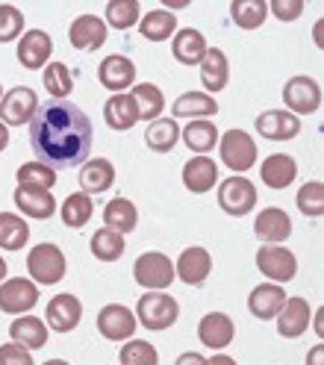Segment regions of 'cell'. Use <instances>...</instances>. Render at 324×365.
I'll return each mask as SVG.
<instances>
[{
    "label": "cell",
    "instance_id": "cell-1",
    "mask_svg": "<svg viewBox=\"0 0 324 365\" xmlns=\"http://www.w3.org/2000/svg\"><path fill=\"white\" fill-rule=\"evenodd\" d=\"M91 121L71 101H48L30 121V145L41 165L74 168L91 150Z\"/></svg>",
    "mask_w": 324,
    "mask_h": 365
},
{
    "label": "cell",
    "instance_id": "cell-2",
    "mask_svg": "<svg viewBox=\"0 0 324 365\" xmlns=\"http://www.w3.org/2000/svg\"><path fill=\"white\" fill-rule=\"evenodd\" d=\"M136 322L142 324L145 330H168L177 324V318H180V304L171 298L168 292H145L142 298H138L136 304Z\"/></svg>",
    "mask_w": 324,
    "mask_h": 365
},
{
    "label": "cell",
    "instance_id": "cell-3",
    "mask_svg": "<svg viewBox=\"0 0 324 365\" xmlns=\"http://www.w3.org/2000/svg\"><path fill=\"white\" fill-rule=\"evenodd\" d=\"M27 271H30V280L36 286H54L65 277L68 271V262H65V254L51 245V242H41L36 247H30L27 254Z\"/></svg>",
    "mask_w": 324,
    "mask_h": 365
},
{
    "label": "cell",
    "instance_id": "cell-4",
    "mask_svg": "<svg viewBox=\"0 0 324 365\" xmlns=\"http://www.w3.org/2000/svg\"><path fill=\"white\" fill-rule=\"evenodd\" d=\"M133 280L145 292H166L174 283V262L166 254H159V250H148V254L136 259Z\"/></svg>",
    "mask_w": 324,
    "mask_h": 365
},
{
    "label": "cell",
    "instance_id": "cell-5",
    "mask_svg": "<svg viewBox=\"0 0 324 365\" xmlns=\"http://www.w3.org/2000/svg\"><path fill=\"white\" fill-rule=\"evenodd\" d=\"M218 153H221V163L236 174L250 171L257 165V156H260L257 142H253L245 130H227L218 139Z\"/></svg>",
    "mask_w": 324,
    "mask_h": 365
},
{
    "label": "cell",
    "instance_id": "cell-6",
    "mask_svg": "<svg viewBox=\"0 0 324 365\" xmlns=\"http://www.w3.org/2000/svg\"><path fill=\"white\" fill-rule=\"evenodd\" d=\"M283 103H286V112H292V115H313V112H318L321 106V86L318 80L307 77V74H295L286 80L283 86Z\"/></svg>",
    "mask_w": 324,
    "mask_h": 365
},
{
    "label": "cell",
    "instance_id": "cell-7",
    "mask_svg": "<svg viewBox=\"0 0 324 365\" xmlns=\"http://www.w3.org/2000/svg\"><path fill=\"white\" fill-rule=\"evenodd\" d=\"M39 112V95L30 86H15L9 88L4 101H0V121L6 127H24L36 118Z\"/></svg>",
    "mask_w": 324,
    "mask_h": 365
},
{
    "label": "cell",
    "instance_id": "cell-8",
    "mask_svg": "<svg viewBox=\"0 0 324 365\" xmlns=\"http://www.w3.org/2000/svg\"><path fill=\"white\" fill-rule=\"evenodd\" d=\"M218 207L227 215H236V218L253 212V207H257V189H253V182L242 174L227 177L218 189Z\"/></svg>",
    "mask_w": 324,
    "mask_h": 365
},
{
    "label": "cell",
    "instance_id": "cell-9",
    "mask_svg": "<svg viewBox=\"0 0 324 365\" xmlns=\"http://www.w3.org/2000/svg\"><path fill=\"white\" fill-rule=\"evenodd\" d=\"M257 268L263 271V277H268L277 286H283L298 274V259L283 245H263L257 250Z\"/></svg>",
    "mask_w": 324,
    "mask_h": 365
},
{
    "label": "cell",
    "instance_id": "cell-10",
    "mask_svg": "<svg viewBox=\"0 0 324 365\" xmlns=\"http://www.w3.org/2000/svg\"><path fill=\"white\" fill-rule=\"evenodd\" d=\"M39 304V286L30 277H12L0 283V312L27 315Z\"/></svg>",
    "mask_w": 324,
    "mask_h": 365
},
{
    "label": "cell",
    "instance_id": "cell-11",
    "mask_svg": "<svg viewBox=\"0 0 324 365\" xmlns=\"http://www.w3.org/2000/svg\"><path fill=\"white\" fill-rule=\"evenodd\" d=\"M18 62L27 68V71H39L51 62V53H54V38L44 33V30H24V36L18 38Z\"/></svg>",
    "mask_w": 324,
    "mask_h": 365
},
{
    "label": "cell",
    "instance_id": "cell-12",
    "mask_svg": "<svg viewBox=\"0 0 324 365\" xmlns=\"http://www.w3.org/2000/svg\"><path fill=\"white\" fill-rule=\"evenodd\" d=\"M136 315L121 304H106L98 312V333L106 341H127L136 333Z\"/></svg>",
    "mask_w": 324,
    "mask_h": 365
},
{
    "label": "cell",
    "instance_id": "cell-13",
    "mask_svg": "<svg viewBox=\"0 0 324 365\" xmlns=\"http://www.w3.org/2000/svg\"><path fill=\"white\" fill-rule=\"evenodd\" d=\"M44 318H48V327L56 330V333H71L80 322H83V304L80 298H74V294H54L48 309H44Z\"/></svg>",
    "mask_w": 324,
    "mask_h": 365
},
{
    "label": "cell",
    "instance_id": "cell-14",
    "mask_svg": "<svg viewBox=\"0 0 324 365\" xmlns=\"http://www.w3.org/2000/svg\"><path fill=\"white\" fill-rule=\"evenodd\" d=\"M98 80L106 91L121 95L130 86H136V65H133V59H127L121 53H112L98 65Z\"/></svg>",
    "mask_w": 324,
    "mask_h": 365
},
{
    "label": "cell",
    "instance_id": "cell-15",
    "mask_svg": "<svg viewBox=\"0 0 324 365\" xmlns=\"http://www.w3.org/2000/svg\"><path fill=\"white\" fill-rule=\"evenodd\" d=\"M210 274H213V257H210V250L201 245L186 247L174 265V277H180L186 286H201Z\"/></svg>",
    "mask_w": 324,
    "mask_h": 365
},
{
    "label": "cell",
    "instance_id": "cell-16",
    "mask_svg": "<svg viewBox=\"0 0 324 365\" xmlns=\"http://www.w3.org/2000/svg\"><path fill=\"white\" fill-rule=\"evenodd\" d=\"M233 336H236V324L227 312H206L198 324L201 345L210 351H224L230 341H233Z\"/></svg>",
    "mask_w": 324,
    "mask_h": 365
},
{
    "label": "cell",
    "instance_id": "cell-17",
    "mask_svg": "<svg viewBox=\"0 0 324 365\" xmlns=\"http://www.w3.org/2000/svg\"><path fill=\"white\" fill-rule=\"evenodd\" d=\"M253 124H257V133L268 142H289L300 133V118L286 109H268Z\"/></svg>",
    "mask_w": 324,
    "mask_h": 365
},
{
    "label": "cell",
    "instance_id": "cell-18",
    "mask_svg": "<svg viewBox=\"0 0 324 365\" xmlns=\"http://www.w3.org/2000/svg\"><path fill=\"white\" fill-rule=\"evenodd\" d=\"M274 322H277V333L283 339H298L307 333V327L313 322V307L307 298H286L280 315H277Z\"/></svg>",
    "mask_w": 324,
    "mask_h": 365
},
{
    "label": "cell",
    "instance_id": "cell-19",
    "mask_svg": "<svg viewBox=\"0 0 324 365\" xmlns=\"http://www.w3.org/2000/svg\"><path fill=\"white\" fill-rule=\"evenodd\" d=\"M253 233L263 245H283L292 236V218L280 207H268L253 218Z\"/></svg>",
    "mask_w": 324,
    "mask_h": 365
},
{
    "label": "cell",
    "instance_id": "cell-20",
    "mask_svg": "<svg viewBox=\"0 0 324 365\" xmlns=\"http://www.w3.org/2000/svg\"><path fill=\"white\" fill-rule=\"evenodd\" d=\"M283 304H286V289L277 286V283H260L248 294V309H250L253 318H260V322H271V318H277L283 309Z\"/></svg>",
    "mask_w": 324,
    "mask_h": 365
},
{
    "label": "cell",
    "instance_id": "cell-21",
    "mask_svg": "<svg viewBox=\"0 0 324 365\" xmlns=\"http://www.w3.org/2000/svg\"><path fill=\"white\" fill-rule=\"evenodd\" d=\"M106 33H109V27L103 24V18L80 15V18H74V24L68 27V41H71L77 51H98L106 41Z\"/></svg>",
    "mask_w": 324,
    "mask_h": 365
},
{
    "label": "cell",
    "instance_id": "cell-22",
    "mask_svg": "<svg viewBox=\"0 0 324 365\" xmlns=\"http://www.w3.org/2000/svg\"><path fill=\"white\" fill-rule=\"evenodd\" d=\"M15 207L24 212L27 218H36V221H44L56 212V200H54V192L48 189H39V186H18L15 189Z\"/></svg>",
    "mask_w": 324,
    "mask_h": 365
},
{
    "label": "cell",
    "instance_id": "cell-23",
    "mask_svg": "<svg viewBox=\"0 0 324 365\" xmlns=\"http://www.w3.org/2000/svg\"><path fill=\"white\" fill-rule=\"evenodd\" d=\"M218 182V165L210 156H192L186 165H183V186L192 195H206L210 189H216Z\"/></svg>",
    "mask_w": 324,
    "mask_h": 365
},
{
    "label": "cell",
    "instance_id": "cell-24",
    "mask_svg": "<svg viewBox=\"0 0 324 365\" xmlns=\"http://www.w3.org/2000/svg\"><path fill=\"white\" fill-rule=\"evenodd\" d=\"M9 339L15 341V345L27 348V351H39L48 345V324L41 322V318L36 315H18L15 322L9 324Z\"/></svg>",
    "mask_w": 324,
    "mask_h": 365
},
{
    "label": "cell",
    "instance_id": "cell-25",
    "mask_svg": "<svg viewBox=\"0 0 324 365\" xmlns=\"http://www.w3.org/2000/svg\"><path fill=\"white\" fill-rule=\"evenodd\" d=\"M198 68H201V83H203V88L210 91V95H218L221 88H227V83H230V62H227L224 51L206 48V53H203Z\"/></svg>",
    "mask_w": 324,
    "mask_h": 365
},
{
    "label": "cell",
    "instance_id": "cell-26",
    "mask_svg": "<svg viewBox=\"0 0 324 365\" xmlns=\"http://www.w3.org/2000/svg\"><path fill=\"white\" fill-rule=\"evenodd\" d=\"M171 115H174V121L177 118H189V121L213 118V115H218V101L213 95H206V91H186V95H180L174 101Z\"/></svg>",
    "mask_w": 324,
    "mask_h": 365
},
{
    "label": "cell",
    "instance_id": "cell-27",
    "mask_svg": "<svg viewBox=\"0 0 324 365\" xmlns=\"http://www.w3.org/2000/svg\"><path fill=\"white\" fill-rule=\"evenodd\" d=\"M112 182H115V165L109 163V159H103V156L88 159V163L80 168V189L88 197L109 192Z\"/></svg>",
    "mask_w": 324,
    "mask_h": 365
},
{
    "label": "cell",
    "instance_id": "cell-28",
    "mask_svg": "<svg viewBox=\"0 0 324 365\" xmlns=\"http://www.w3.org/2000/svg\"><path fill=\"white\" fill-rule=\"evenodd\" d=\"M260 177H263V182L268 189H286L298 177V163L289 153H271V156L263 159Z\"/></svg>",
    "mask_w": 324,
    "mask_h": 365
},
{
    "label": "cell",
    "instance_id": "cell-29",
    "mask_svg": "<svg viewBox=\"0 0 324 365\" xmlns=\"http://www.w3.org/2000/svg\"><path fill=\"white\" fill-rule=\"evenodd\" d=\"M203 53H206V38H203L201 30L183 27L171 36V56L180 65H201Z\"/></svg>",
    "mask_w": 324,
    "mask_h": 365
},
{
    "label": "cell",
    "instance_id": "cell-30",
    "mask_svg": "<svg viewBox=\"0 0 324 365\" xmlns=\"http://www.w3.org/2000/svg\"><path fill=\"white\" fill-rule=\"evenodd\" d=\"M136 224H138V210H136V203L127 200V197H112L106 207H103V227L112 233H133L136 230Z\"/></svg>",
    "mask_w": 324,
    "mask_h": 365
},
{
    "label": "cell",
    "instance_id": "cell-31",
    "mask_svg": "<svg viewBox=\"0 0 324 365\" xmlns=\"http://www.w3.org/2000/svg\"><path fill=\"white\" fill-rule=\"evenodd\" d=\"M180 135H183V145H186L189 150H195L198 156H206L210 150H216V145H218V127L210 121V118H198V121H189L186 127L180 130Z\"/></svg>",
    "mask_w": 324,
    "mask_h": 365
},
{
    "label": "cell",
    "instance_id": "cell-32",
    "mask_svg": "<svg viewBox=\"0 0 324 365\" xmlns=\"http://www.w3.org/2000/svg\"><path fill=\"white\" fill-rule=\"evenodd\" d=\"M103 118L112 130L118 133H127L138 124V112H136V101L133 95H127V91H121V95H112L103 106Z\"/></svg>",
    "mask_w": 324,
    "mask_h": 365
},
{
    "label": "cell",
    "instance_id": "cell-33",
    "mask_svg": "<svg viewBox=\"0 0 324 365\" xmlns=\"http://www.w3.org/2000/svg\"><path fill=\"white\" fill-rule=\"evenodd\" d=\"M138 33L148 41H168L177 33V18L171 9H151L138 18Z\"/></svg>",
    "mask_w": 324,
    "mask_h": 365
},
{
    "label": "cell",
    "instance_id": "cell-34",
    "mask_svg": "<svg viewBox=\"0 0 324 365\" xmlns=\"http://www.w3.org/2000/svg\"><path fill=\"white\" fill-rule=\"evenodd\" d=\"M130 95L136 101L138 121H156L162 115V109H166V98H162L159 86H153V83H136Z\"/></svg>",
    "mask_w": 324,
    "mask_h": 365
},
{
    "label": "cell",
    "instance_id": "cell-35",
    "mask_svg": "<svg viewBox=\"0 0 324 365\" xmlns=\"http://www.w3.org/2000/svg\"><path fill=\"white\" fill-rule=\"evenodd\" d=\"M177 142H180V124L174 118H156L145 130V145L153 153H171Z\"/></svg>",
    "mask_w": 324,
    "mask_h": 365
},
{
    "label": "cell",
    "instance_id": "cell-36",
    "mask_svg": "<svg viewBox=\"0 0 324 365\" xmlns=\"http://www.w3.org/2000/svg\"><path fill=\"white\" fill-rule=\"evenodd\" d=\"M91 215H95V203H91L88 195L83 192H74V195H68L62 200V207H59V218L65 227H71V230H80V227H86L91 221Z\"/></svg>",
    "mask_w": 324,
    "mask_h": 365
},
{
    "label": "cell",
    "instance_id": "cell-37",
    "mask_svg": "<svg viewBox=\"0 0 324 365\" xmlns=\"http://www.w3.org/2000/svg\"><path fill=\"white\" fill-rule=\"evenodd\" d=\"M230 18L242 30H257L268 18V4L265 0H233L230 4Z\"/></svg>",
    "mask_w": 324,
    "mask_h": 365
},
{
    "label": "cell",
    "instance_id": "cell-38",
    "mask_svg": "<svg viewBox=\"0 0 324 365\" xmlns=\"http://www.w3.org/2000/svg\"><path fill=\"white\" fill-rule=\"evenodd\" d=\"M138 18H142V6H138V0H109L106 12H103V24L124 33V30L138 24Z\"/></svg>",
    "mask_w": 324,
    "mask_h": 365
},
{
    "label": "cell",
    "instance_id": "cell-39",
    "mask_svg": "<svg viewBox=\"0 0 324 365\" xmlns=\"http://www.w3.org/2000/svg\"><path fill=\"white\" fill-rule=\"evenodd\" d=\"M30 239V227L27 221L15 215V212H0V247L4 250H21Z\"/></svg>",
    "mask_w": 324,
    "mask_h": 365
},
{
    "label": "cell",
    "instance_id": "cell-40",
    "mask_svg": "<svg viewBox=\"0 0 324 365\" xmlns=\"http://www.w3.org/2000/svg\"><path fill=\"white\" fill-rule=\"evenodd\" d=\"M41 83L48 88V95H54V101H65V95H71L74 88V77L68 71L65 62H48L41 68Z\"/></svg>",
    "mask_w": 324,
    "mask_h": 365
},
{
    "label": "cell",
    "instance_id": "cell-41",
    "mask_svg": "<svg viewBox=\"0 0 324 365\" xmlns=\"http://www.w3.org/2000/svg\"><path fill=\"white\" fill-rule=\"evenodd\" d=\"M88 247H91V254H95V259L115 262V259H121V254L127 250V242H124L121 233H112V230H106V227H101V230L91 236Z\"/></svg>",
    "mask_w": 324,
    "mask_h": 365
},
{
    "label": "cell",
    "instance_id": "cell-42",
    "mask_svg": "<svg viewBox=\"0 0 324 365\" xmlns=\"http://www.w3.org/2000/svg\"><path fill=\"white\" fill-rule=\"evenodd\" d=\"M295 203L307 218H321L324 215V182H318V180L304 182V186L298 189Z\"/></svg>",
    "mask_w": 324,
    "mask_h": 365
},
{
    "label": "cell",
    "instance_id": "cell-43",
    "mask_svg": "<svg viewBox=\"0 0 324 365\" xmlns=\"http://www.w3.org/2000/svg\"><path fill=\"white\" fill-rule=\"evenodd\" d=\"M18 186H39V189H54L56 182V171L51 165H41V163H24L15 171Z\"/></svg>",
    "mask_w": 324,
    "mask_h": 365
},
{
    "label": "cell",
    "instance_id": "cell-44",
    "mask_svg": "<svg viewBox=\"0 0 324 365\" xmlns=\"http://www.w3.org/2000/svg\"><path fill=\"white\" fill-rule=\"evenodd\" d=\"M118 359H121V365H159L156 348L145 339H127Z\"/></svg>",
    "mask_w": 324,
    "mask_h": 365
},
{
    "label": "cell",
    "instance_id": "cell-45",
    "mask_svg": "<svg viewBox=\"0 0 324 365\" xmlns=\"http://www.w3.org/2000/svg\"><path fill=\"white\" fill-rule=\"evenodd\" d=\"M24 36V12L12 4H0V44Z\"/></svg>",
    "mask_w": 324,
    "mask_h": 365
},
{
    "label": "cell",
    "instance_id": "cell-46",
    "mask_svg": "<svg viewBox=\"0 0 324 365\" xmlns=\"http://www.w3.org/2000/svg\"><path fill=\"white\" fill-rule=\"evenodd\" d=\"M271 15L277 21H283V24H292V21H298L300 15H304V0H271Z\"/></svg>",
    "mask_w": 324,
    "mask_h": 365
},
{
    "label": "cell",
    "instance_id": "cell-47",
    "mask_svg": "<svg viewBox=\"0 0 324 365\" xmlns=\"http://www.w3.org/2000/svg\"><path fill=\"white\" fill-rule=\"evenodd\" d=\"M0 365H36V362H33V351L9 341V345H0Z\"/></svg>",
    "mask_w": 324,
    "mask_h": 365
},
{
    "label": "cell",
    "instance_id": "cell-48",
    "mask_svg": "<svg viewBox=\"0 0 324 365\" xmlns=\"http://www.w3.org/2000/svg\"><path fill=\"white\" fill-rule=\"evenodd\" d=\"M174 365H206V356L203 354H195V351H186V354H180Z\"/></svg>",
    "mask_w": 324,
    "mask_h": 365
},
{
    "label": "cell",
    "instance_id": "cell-49",
    "mask_svg": "<svg viewBox=\"0 0 324 365\" xmlns=\"http://www.w3.org/2000/svg\"><path fill=\"white\" fill-rule=\"evenodd\" d=\"M307 365H324V345H315L307 356Z\"/></svg>",
    "mask_w": 324,
    "mask_h": 365
},
{
    "label": "cell",
    "instance_id": "cell-50",
    "mask_svg": "<svg viewBox=\"0 0 324 365\" xmlns=\"http://www.w3.org/2000/svg\"><path fill=\"white\" fill-rule=\"evenodd\" d=\"M206 365H239L233 356H227V354H216L213 359H206Z\"/></svg>",
    "mask_w": 324,
    "mask_h": 365
},
{
    "label": "cell",
    "instance_id": "cell-51",
    "mask_svg": "<svg viewBox=\"0 0 324 365\" xmlns=\"http://www.w3.org/2000/svg\"><path fill=\"white\" fill-rule=\"evenodd\" d=\"M6 145H9V127H6L4 121H0V153L6 150Z\"/></svg>",
    "mask_w": 324,
    "mask_h": 365
},
{
    "label": "cell",
    "instance_id": "cell-52",
    "mask_svg": "<svg viewBox=\"0 0 324 365\" xmlns=\"http://www.w3.org/2000/svg\"><path fill=\"white\" fill-rule=\"evenodd\" d=\"M6 271H9V265H6V259H4V257H0V283L6 280Z\"/></svg>",
    "mask_w": 324,
    "mask_h": 365
},
{
    "label": "cell",
    "instance_id": "cell-53",
    "mask_svg": "<svg viewBox=\"0 0 324 365\" xmlns=\"http://www.w3.org/2000/svg\"><path fill=\"white\" fill-rule=\"evenodd\" d=\"M313 324H315V333L324 336V330H321V315H318V312H313Z\"/></svg>",
    "mask_w": 324,
    "mask_h": 365
},
{
    "label": "cell",
    "instance_id": "cell-54",
    "mask_svg": "<svg viewBox=\"0 0 324 365\" xmlns=\"http://www.w3.org/2000/svg\"><path fill=\"white\" fill-rule=\"evenodd\" d=\"M44 365H71V362H65V359H48Z\"/></svg>",
    "mask_w": 324,
    "mask_h": 365
},
{
    "label": "cell",
    "instance_id": "cell-55",
    "mask_svg": "<svg viewBox=\"0 0 324 365\" xmlns=\"http://www.w3.org/2000/svg\"><path fill=\"white\" fill-rule=\"evenodd\" d=\"M0 101H4V86H0Z\"/></svg>",
    "mask_w": 324,
    "mask_h": 365
}]
</instances>
